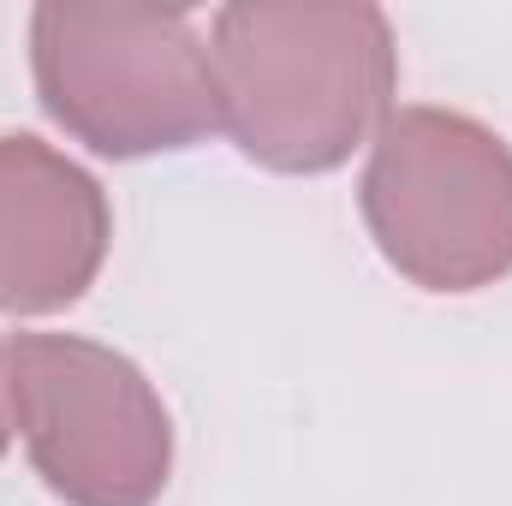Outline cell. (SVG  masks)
<instances>
[{
    "label": "cell",
    "mask_w": 512,
    "mask_h": 506,
    "mask_svg": "<svg viewBox=\"0 0 512 506\" xmlns=\"http://www.w3.org/2000/svg\"><path fill=\"white\" fill-rule=\"evenodd\" d=\"M221 131L268 173H334L393 114L399 48L382 6L286 0L209 18Z\"/></svg>",
    "instance_id": "6da1fadb"
},
{
    "label": "cell",
    "mask_w": 512,
    "mask_h": 506,
    "mask_svg": "<svg viewBox=\"0 0 512 506\" xmlns=\"http://www.w3.org/2000/svg\"><path fill=\"white\" fill-rule=\"evenodd\" d=\"M30 72L72 143L143 161L221 131L209 42L185 12L120 0H48L30 12Z\"/></svg>",
    "instance_id": "7a4b0ae2"
},
{
    "label": "cell",
    "mask_w": 512,
    "mask_h": 506,
    "mask_svg": "<svg viewBox=\"0 0 512 506\" xmlns=\"http://www.w3.org/2000/svg\"><path fill=\"white\" fill-rule=\"evenodd\" d=\"M358 203L376 251L423 292H483L512 274V149L471 114H387Z\"/></svg>",
    "instance_id": "3957f363"
},
{
    "label": "cell",
    "mask_w": 512,
    "mask_h": 506,
    "mask_svg": "<svg viewBox=\"0 0 512 506\" xmlns=\"http://www.w3.org/2000/svg\"><path fill=\"white\" fill-rule=\"evenodd\" d=\"M12 429L66 506H155L173 477V417L126 352L84 334L6 346Z\"/></svg>",
    "instance_id": "277c9868"
},
{
    "label": "cell",
    "mask_w": 512,
    "mask_h": 506,
    "mask_svg": "<svg viewBox=\"0 0 512 506\" xmlns=\"http://www.w3.org/2000/svg\"><path fill=\"white\" fill-rule=\"evenodd\" d=\"M114 245L96 173L42 137H0V310L54 316L78 304Z\"/></svg>",
    "instance_id": "5b68a950"
},
{
    "label": "cell",
    "mask_w": 512,
    "mask_h": 506,
    "mask_svg": "<svg viewBox=\"0 0 512 506\" xmlns=\"http://www.w3.org/2000/svg\"><path fill=\"white\" fill-rule=\"evenodd\" d=\"M12 447V387H6V346H0V459Z\"/></svg>",
    "instance_id": "8992f818"
}]
</instances>
